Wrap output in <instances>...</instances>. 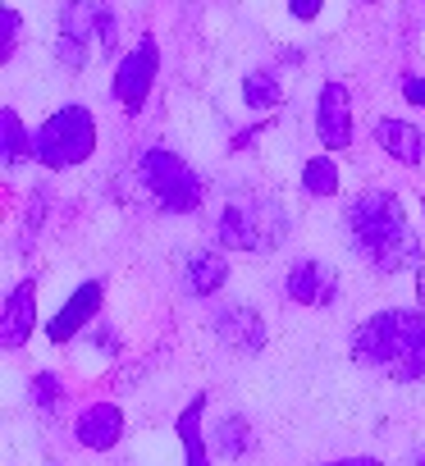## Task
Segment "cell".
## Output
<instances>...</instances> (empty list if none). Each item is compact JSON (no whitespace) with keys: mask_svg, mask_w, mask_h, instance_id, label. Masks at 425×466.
Masks as SVG:
<instances>
[{"mask_svg":"<svg viewBox=\"0 0 425 466\" xmlns=\"http://www.w3.org/2000/svg\"><path fill=\"white\" fill-rule=\"evenodd\" d=\"M366 5H375V0H366Z\"/></svg>","mask_w":425,"mask_h":466,"instance_id":"obj_28","label":"cell"},{"mask_svg":"<svg viewBox=\"0 0 425 466\" xmlns=\"http://www.w3.org/2000/svg\"><path fill=\"white\" fill-rule=\"evenodd\" d=\"M33 142H37V160L46 169H74V165L92 160V151H96V119L87 106H60L33 133Z\"/></svg>","mask_w":425,"mask_h":466,"instance_id":"obj_6","label":"cell"},{"mask_svg":"<svg viewBox=\"0 0 425 466\" xmlns=\"http://www.w3.org/2000/svg\"><path fill=\"white\" fill-rule=\"evenodd\" d=\"M411 466H425V443L416 448V461H411Z\"/></svg>","mask_w":425,"mask_h":466,"instance_id":"obj_27","label":"cell"},{"mask_svg":"<svg viewBox=\"0 0 425 466\" xmlns=\"http://www.w3.org/2000/svg\"><path fill=\"white\" fill-rule=\"evenodd\" d=\"M316 137L325 151L352 147V96H348V83H339V78L320 83V92H316Z\"/></svg>","mask_w":425,"mask_h":466,"instance_id":"obj_9","label":"cell"},{"mask_svg":"<svg viewBox=\"0 0 425 466\" xmlns=\"http://www.w3.org/2000/svg\"><path fill=\"white\" fill-rule=\"evenodd\" d=\"M284 293L298 307H334L339 302V270L316 261V257H302V261H293V270L284 279Z\"/></svg>","mask_w":425,"mask_h":466,"instance_id":"obj_10","label":"cell"},{"mask_svg":"<svg viewBox=\"0 0 425 466\" xmlns=\"http://www.w3.org/2000/svg\"><path fill=\"white\" fill-rule=\"evenodd\" d=\"M302 192H311V197H334V192H339V165H334L329 156H311V160L302 165Z\"/></svg>","mask_w":425,"mask_h":466,"instance_id":"obj_20","label":"cell"},{"mask_svg":"<svg viewBox=\"0 0 425 466\" xmlns=\"http://www.w3.org/2000/svg\"><path fill=\"white\" fill-rule=\"evenodd\" d=\"M216 238L225 252H275L288 238V210L270 192H248L225 201Z\"/></svg>","mask_w":425,"mask_h":466,"instance_id":"obj_3","label":"cell"},{"mask_svg":"<svg viewBox=\"0 0 425 466\" xmlns=\"http://www.w3.org/2000/svg\"><path fill=\"white\" fill-rule=\"evenodd\" d=\"M201 411H206V393H197L183 416H178V439H183V452H187V466H210V448H206V434H201Z\"/></svg>","mask_w":425,"mask_h":466,"instance_id":"obj_17","label":"cell"},{"mask_svg":"<svg viewBox=\"0 0 425 466\" xmlns=\"http://www.w3.org/2000/svg\"><path fill=\"white\" fill-rule=\"evenodd\" d=\"M243 101L248 110H279L284 106V78L275 69H257L243 78Z\"/></svg>","mask_w":425,"mask_h":466,"instance_id":"obj_19","label":"cell"},{"mask_svg":"<svg viewBox=\"0 0 425 466\" xmlns=\"http://www.w3.org/2000/svg\"><path fill=\"white\" fill-rule=\"evenodd\" d=\"M15 42H19V10H0V56H15Z\"/></svg>","mask_w":425,"mask_h":466,"instance_id":"obj_22","label":"cell"},{"mask_svg":"<svg viewBox=\"0 0 425 466\" xmlns=\"http://www.w3.org/2000/svg\"><path fill=\"white\" fill-rule=\"evenodd\" d=\"M348 357L361 370H375L379 380H393V384L425 380V316L407 307L375 311L370 320L352 329Z\"/></svg>","mask_w":425,"mask_h":466,"instance_id":"obj_2","label":"cell"},{"mask_svg":"<svg viewBox=\"0 0 425 466\" xmlns=\"http://www.w3.org/2000/svg\"><path fill=\"white\" fill-rule=\"evenodd\" d=\"M375 142L398 165H420L425 160V128H416L411 119H375Z\"/></svg>","mask_w":425,"mask_h":466,"instance_id":"obj_14","label":"cell"},{"mask_svg":"<svg viewBox=\"0 0 425 466\" xmlns=\"http://www.w3.org/2000/svg\"><path fill=\"white\" fill-rule=\"evenodd\" d=\"M210 329L229 352H243V357H257L266 348V320L248 302H220L210 311Z\"/></svg>","mask_w":425,"mask_h":466,"instance_id":"obj_8","label":"cell"},{"mask_svg":"<svg viewBox=\"0 0 425 466\" xmlns=\"http://www.w3.org/2000/svg\"><path fill=\"white\" fill-rule=\"evenodd\" d=\"M402 96H407L411 106H425V78L407 74V78H402Z\"/></svg>","mask_w":425,"mask_h":466,"instance_id":"obj_24","label":"cell"},{"mask_svg":"<svg viewBox=\"0 0 425 466\" xmlns=\"http://www.w3.org/2000/svg\"><path fill=\"white\" fill-rule=\"evenodd\" d=\"M101 302H106V284H101V279L78 284L74 298H69V302L56 311V320L46 325V339H51V343H69V339H74V334L101 311Z\"/></svg>","mask_w":425,"mask_h":466,"instance_id":"obj_11","label":"cell"},{"mask_svg":"<svg viewBox=\"0 0 425 466\" xmlns=\"http://www.w3.org/2000/svg\"><path fill=\"white\" fill-rule=\"evenodd\" d=\"M0 156H5V165L15 169V165H24V160H37V142L28 137V128H24V119H19V110H0Z\"/></svg>","mask_w":425,"mask_h":466,"instance_id":"obj_16","label":"cell"},{"mask_svg":"<svg viewBox=\"0 0 425 466\" xmlns=\"http://www.w3.org/2000/svg\"><path fill=\"white\" fill-rule=\"evenodd\" d=\"M329 466H384L379 457H343V461H329Z\"/></svg>","mask_w":425,"mask_h":466,"instance_id":"obj_25","label":"cell"},{"mask_svg":"<svg viewBox=\"0 0 425 466\" xmlns=\"http://www.w3.org/2000/svg\"><path fill=\"white\" fill-rule=\"evenodd\" d=\"M101 51V60H110L119 51V24L101 0H65L60 5V37H56V60L78 74L87 69V60Z\"/></svg>","mask_w":425,"mask_h":466,"instance_id":"obj_4","label":"cell"},{"mask_svg":"<svg viewBox=\"0 0 425 466\" xmlns=\"http://www.w3.org/2000/svg\"><path fill=\"white\" fill-rule=\"evenodd\" d=\"M133 174H137V183L147 187V197H151L160 210H169V215H192V210L206 201L201 174H197L183 156H174V151H165V147L142 151L137 165H133Z\"/></svg>","mask_w":425,"mask_h":466,"instance_id":"obj_5","label":"cell"},{"mask_svg":"<svg viewBox=\"0 0 425 466\" xmlns=\"http://www.w3.org/2000/svg\"><path fill=\"white\" fill-rule=\"evenodd\" d=\"M28 393H33V402H37L46 416L60 407V384H56V375H51V370H42V375L33 380V389H28Z\"/></svg>","mask_w":425,"mask_h":466,"instance_id":"obj_21","label":"cell"},{"mask_svg":"<svg viewBox=\"0 0 425 466\" xmlns=\"http://www.w3.org/2000/svg\"><path fill=\"white\" fill-rule=\"evenodd\" d=\"M416 298H420V302H425V266H420V270H416Z\"/></svg>","mask_w":425,"mask_h":466,"instance_id":"obj_26","label":"cell"},{"mask_svg":"<svg viewBox=\"0 0 425 466\" xmlns=\"http://www.w3.org/2000/svg\"><path fill=\"white\" fill-rule=\"evenodd\" d=\"M74 434H78L83 448H92V452H110V448L124 439V411H119L115 402H92V407L78 416Z\"/></svg>","mask_w":425,"mask_h":466,"instance_id":"obj_13","label":"cell"},{"mask_svg":"<svg viewBox=\"0 0 425 466\" xmlns=\"http://www.w3.org/2000/svg\"><path fill=\"white\" fill-rule=\"evenodd\" d=\"M320 10H325V0H288V15L302 19V24H311Z\"/></svg>","mask_w":425,"mask_h":466,"instance_id":"obj_23","label":"cell"},{"mask_svg":"<svg viewBox=\"0 0 425 466\" xmlns=\"http://www.w3.org/2000/svg\"><path fill=\"white\" fill-rule=\"evenodd\" d=\"M33 325H37V284L24 279V284L10 293L5 316H0V343H5L10 352L24 348V343L33 339Z\"/></svg>","mask_w":425,"mask_h":466,"instance_id":"obj_12","label":"cell"},{"mask_svg":"<svg viewBox=\"0 0 425 466\" xmlns=\"http://www.w3.org/2000/svg\"><path fill=\"white\" fill-rule=\"evenodd\" d=\"M183 284H187L192 298H216V293L229 284V261H225V252H210V248L192 252L187 266H183Z\"/></svg>","mask_w":425,"mask_h":466,"instance_id":"obj_15","label":"cell"},{"mask_svg":"<svg viewBox=\"0 0 425 466\" xmlns=\"http://www.w3.org/2000/svg\"><path fill=\"white\" fill-rule=\"evenodd\" d=\"M156 74H160V46H156V37L147 33V37L119 60V69H115V101H119L128 115H137V110L147 106L151 87H156Z\"/></svg>","mask_w":425,"mask_h":466,"instance_id":"obj_7","label":"cell"},{"mask_svg":"<svg viewBox=\"0 0 425 466\" xmlns=\"http://www.w3.org/2000/svg\"><path fill=\"white\" fill-rule=\"evenodd\" d=\"M210 443H216V452H220V457H243V452H252L257 434H252L248 416L229 411V416H220L216 425H210Z\"/></svg>","mask_w":425,"mask_h":466,"instance_id":"obj_18","label":"cell"},{"mask_svg":"<svg viewBox=\"0 0 425 466\" xmlns=\"http://www.w3.org/2000/svg\"><path fill=\"white\" fill-rule=\"evenodd\" d=\"M343 238L357 261H366L375 275H402L420 270V238L411 233V219L389 187L357 192L343 210Z\"/></svg>","mask_w":425,"mask_h":466,"instance_id":"obj_1","label":"cell"}]
</instances>
